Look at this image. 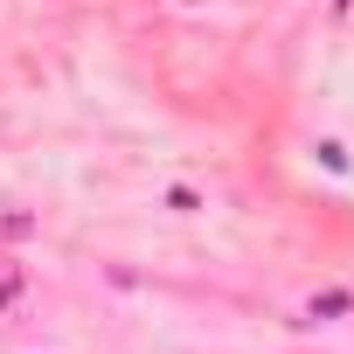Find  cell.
<instances>
[{
  "instance_id": "6da1fadb",
  "label": "cell",
  "mask_w": 354,
  "mask_h": 354,
  "mask_svg": "<svg viewBox=\"0 0 354 354\" xmlns=\"http://www.w3.org/2000/svg\"><path fill=\"white\" fill-rule=\"evenodd\" d=\"M347 306H354L347 292H319V299H313V319H319V313H347Z\"/></svg>"
}]
</instances>
